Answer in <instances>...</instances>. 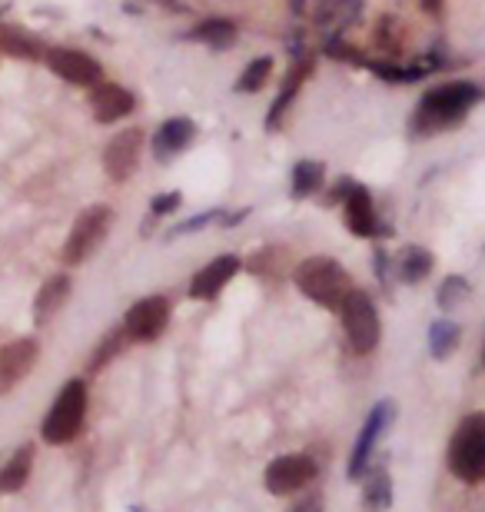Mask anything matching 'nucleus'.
<instances>
[{"mask_svg": "<svg viewBox=\"0 0 485 512\" xmlns=\"http://www.w3.org/2000/svg\"><path fill=\"white\" fill-rule=\"evenodd\" d=\"M482 100V87L472 80H449V84L432 87L422 94L416 114H412V130L416 133H436L446 127H456L459 120L469 117V110Z\"/></svg>", "mask_w": 485, "mask_h": 512, "instance_id": "f257e3e1", "label": "nucleus"}, {"mask_svg": "<svg viewBox=\"0 0 485 512\" xmlns=\"http://www.w3.org/2000/svg\"><path fill=\"white\" fill-rule=\"evenodd\" d=\"M293 283L299 293L309 296V300L316 306H323V310H339L343 296L353 290L349 273L333 256H309V260H303L293 270Z\"/></svg>", "mask_w": 485, "mask_h": 512, "instance_id": "f03ea898", "label": "nucleus"}, {"mask_svg": "<svg viewBox=\"0 0 485 512\" xmlns=\"http://www.w3.org/2000/svg\"><path fill=\"white\" fill-rule=\"evenodd\" d=\"M449 473L476 486L485 479V413H469L449 439Z\"/></svg>", "mask_w": 485, "mask_h": 512, "instance_id": "7ed1b4c3", "label": "nucleus"}, {"mask_svg": "<svg viewBox=\"0 0 485 512\" xmlns=\"http://www.w3.org/2000/svg\"><path fill=\"white\" fill-rule=\"evenodd\" d=\"M84 416H87V383L70 380L57 393L54 406L47 409L40 436H44L50 446H64L70 439H77V433L84 429Z\"/></svg>", "mask_w": 485, "mask_h": 512, "instance_id": "20e7f679", "label": "nucleus"}, {"mask_svg": "<svg viewBox=\"0 0 485 512\" xmlns=\"http://www.w3.org/2000/svg\"><path fill=\"white\" fill-rule=\"evenodd\" d=\"M339 320H343L349 346H353L359 356H369L379 346L383 326H379V310H376L373 296L366 290H356L353 286V290L343 296V303H339Z\"/></svg>", "mask_w": 485, "mask_h": 512, "instance_id": "39448f33", "label": "nucleus"}, {"mask_svg": "<svg viewBox=\"0 0 485 512\" xmlns=\"http://www.w3.org/2000/svg\"><path fill=\"white\" fill-rule=\"evenodd\" d=\"M113 223V210L103 207V203H97V207H87L80 217L74 220V227H70V237L64 243V263L67 266H80L87 260L90 253H94L103 237H107Z\"/></svg>", "mask_w": 485, "mask_h": 512, "instance_id": "423d86ee", "label": "nucleus"}, {"mask_svg": "<svg viewBox=\"0 0 485 512\" xmlns=\"http://www.w3.org/2000/svg\"><path fill=\"white\" fill-rule=\"evenodd\" d=\"M392 419H396V403H392V399H383V403H376L373 409H369L366 423H363V429H359V436H356L353 453H349V469H346L349 479H363L366 476L369 459H373L379 439H383L386 429L392 426Z\"/></svg>", "mask_w": 485, "mask_h": 512, "instance_id": "0eeeda50", "label": "nucleus"}, {"mask_svg": "<svg viewBox=\"0 0 485 512\" xmlns=\"http://www.w3.org/2000/svg\"><path fill=\"white\" fill-rule=\"evenodd\" d=\"M316 463L313 456L306 453H290V456H276L263 473V483H266V493L273 496H293V493H303V489L316 479Z\"/></svg>", "mask_w": 485, "mask_h": 512, "instance_id": "6e6552de", "label": "nucleus"}, {"mask_svg": "<svg viewBox=\"0 0 485 512\" xmlns=\"http://www.w3.org/2000/svg\"><path fill=\"white\" fill-rule=\"evenodd\" d=\"M170 323V300L167 296H143L123 316V333L133 343H153L160 340Z\"/></svg>", "mask_w": 485, "mask_h": 512, "instance_id": "1a4fd4ad", "label": "nucleus"}, {"mask_svg": "<svg viewBox=\"0 0 485 512\" xmlns=\"http://www.w3.org/2000/svg\"><path fill=\"white\" fill-rule=\"evenodd\" d=\"M44 64L54 70L60 80L74 87H97L103 80L100 60H94L84 50H70V47H50L44 54Z\"/></svg>", "mask_w": 485, "mask_h": 512, "instance_id": "9d476101", "label": "nucleus"}, {"mask_svg": "<svg viewBox=\"0 0 485 512\" xmlns=\"http://www.w3.org/2000/svg\"><path fill=\"white\" fill-rule=\"evenodd\" d=\"M143 153V130L140 127H127L120 130L117 137H110V143L103 147V170L113 183H123L133 177Z\"/></svg>", "mask_w": 485, "mask_h": 512, "instance_id": "9b49d317", "label": "nucleus"}, {"mask_svg": "<svg viewBox=\"0 0 485 512\" xmlns=\"http://www.w3.org/2000/svg\"><path fill=\"white\" fill-rule=\"evenodd\" d=\"M40 346L30 336H20V340L0 346V396H7L24 376H30V370L37 366Z\"/></svg>", "mask_w": 485, "mask_h": 512, "instance_id": "f8f14e48", "label": "nucleus"}, {"mask_svg": "<svg viewBox=\"0 0 485 512\" xmlns=\"http://www.w3.org/2000/svg\"><path fill=\"white\" fill-rule=\"evenodd\" d=\"M240 273V256L236 253H220L216 260H210L203 270L193 273L190 280V300H216L223 293V286Z\"/></svg>", "mask_w": 485, "mask_h": 512, "instance_id": "ddd939ff", "label": "nucleus"}, {"mask_svg": "<svg viewBox=\"0 0 485 512\" xmlns=\"http://www.w3.org/2000/svg\"><path fill=\"white\" fill-rule=\"evenodd\" d=\"M346 227L353 237H379V233H386V227L379 223V213H376V203H373V193L366 187H353L346 190Z\"/></svg>", "mask_w": 485, "mask_h": 512, "instance_id": "4468645a", "label": "nucleus"}, {"mask_svg": "<svg viewBox=\"0 0 485 512\" xmlns=\"http://www.w3.org/2000/svg\"><path fill=\"white\" fill-rule=\"evenodd\" d=\"M133 107H137V100L127 87L120 84H100L90 87V110H94L97 124H117V120L130 117Z\"/></svg>", "mask_w": 485, "mask_h": 512, "instance_id": "2eb2a0df", "label": "nucleus"}, {"mask_svg": "<svg viewBox=\"0 0 485 512\" xmlns=\"http://www.w3.org/2000/svg\"><path fill=\"white\" fill-rule=\"evenodd\" d=\"M196 137V124L190 117H170L163 120V127L157 130V137H153V157L160 163H167L170 157H177L193 143Z\"/></svg>", "mask_w": 485, "mask_h": 512, "instance_id": "dca6fc26", "label": "nucleus"}, {"mask_svg": "<svg viewBox=\"0 0 485 512\" xmlns=\"http://www.w3.org/2000/svg\"><path fill=\"white\" fill-rule=\"evenodd\" d=\"M70 276L67 273H57V276H50V280L40 286L37 290V300H34V323L37 326H44L50 323L54 316L64 310V303L70 300Z\"/></svg>", "mask_w": 485, "mask_h": 512, "instance_id": "f3484780", "label": "nucleus"}, {"mask_svg": "<svg viewBox=\"0 0 485 512\" xmlns=\"http://www.w3.org/2000/svg\"><path fill=\"white\" fill-rule=\"evenodd\" d=\"M0 50L17 60H44L47 54L44 40L27 34V30H20V27H0Z\"/></svg>", "mask_w": 485, "mask_h": 512, "instance_id": "a211bd4d", "label": "nucleus"}, {"mask_svg": "<svg viewBox=\"0 0 485 512\" xmlns=\"http://www.w3.org/2000/svg\"><path fill=\"white\" fill-rule=\"evenodd\" d=\"M30 469H34V446L27 443L7 459L4 469H0V493L10 496V493H17V489H24V483L30 479Z\"/></svg>", "mask_w": 485, "mask_h": 512, "instance_id": "6ab92c4d", "label": "nucleus"}, {"mask_svg": "<svg viewBox=\"0 0 485 512\" xmlns=\"http://www.w3.org/2000/svg\"><path fill=\"white\" fill-rule=\"evenodd\" d=\"M190 37L200 40V44H206V47H213V50H226V47L236 44V24L226 17H206L190 30Z\"/></svg>", "mask_w": 485, "mask_h": 512, "instance_id": "aec40b11", "label": "nucleus"}, {"mask_svg": "<svg viewBox=\"0 0 485 512\" xmlns=\"http://www.w3.org/2000/svg\"><path fill=\"white\" fill-rule=\"evenodd\" d=\"M363 506L369 512H386L392 506V476L389 469H373L363 486Z\"/></svg>", "mask_w": 485, "mask_h": 512, "instance_id": "412c9836", "label": "nucleus"}, {"mask_svg": "<svg viewBox=\"0 0 485 512\" xmlns=\"http://www.w3.org/2000/svg\"><path fill=\"white\" fill-rule=\"evenodd\" d=\"M323 177H326V170H323V163H316V160H299L296 167H293V200H303V197H313V193L323 187Z\"/></svg>", "mask_w": 485, "mask_h": 512, "instance_id": "4be33fe9", "label": "nucleus"}, {"mask_svg": "<svg viewBox=\"0 0 485 512\" xmlns=\"http://www.w3.org/2000/svg\"><path fill=\"white\" fill-rule=\"evenodd\" d=\"M432 273V253L426 247H406L399 256L402 283H422Z\"/></svg>", "mask_w": 485, "mask_h": 512, "instance_id": "5701e85b", "label": "nucleus"}, {"mask_svg": "<svg viewBox=\"0 0 485 512\" xmlns=\"http://www.w3.org/2000/svg\"><path fill=\"white\" fill-rule=\"evenodd\" d=\"M306 74H309V64H296V67H293V74L286 77V84H283V90H280V97H276V104H273V110H270V117H266V127H270V130L280 127V120H283V114L290 110V104L296 100V90H299V84L306 80Z\"/></svg>", "mask_w": 485, "mask_h": 512, "instance_id": "b1692460", "label": "nucleus"}, {"mask_svg": "<svg viewBox=\"0 0 485 512\" xmlns=\"http://www.w3.org/2000/svg\"><path fill=\"white\" fill-rule=\"evenodd\" d=\"M456 343H459V326L452 320H436L429 326V353L436 360H449Z\"/></svg>", "mask_w": 485, "mask_h": 512, "instance_id": "393cba45", "label": "nucleus"}, {"mask_svg": "<svg viewBox=\"0 0 485 512\" xmlns=\"http://www.w3.org/2000/svg\"><path fill=\"white\" fill-rule=\"evenodd\" d=\"M270 74H273V57H256L246 64L240 80H236V90H240V94H253V90H260L266 80H270Z\"/></svg>", "mask_w": 485, "mask_h": 512, "instance_id": "a878e982", "label": "nucleus"}, {"mask_svg": "<svg viewBox=\"0 0 485 512\" xmlns=\"http://www.w3.org/2000/svg\"><path fill=\"white\" fill-rule=\"evenodd\" d=\"M123 346H127V333H123V326L120 330H110L107 336H103V343L97 346V353H94V360H90V373H97V370H103L113 356H117Z\"/></svg>", "mask_w": 485, "mask_h": 512, "instance_id": "bb28decb", "label": "nucleus"}, {"mask_svg": "<svg viewBox=\"0 0 485 512\" xmlns=\"http://www.w3.org/2000/svg\"><path fill=\"white\" fill-rule=\"evenodd\" d=\"M462 296H469V283L462 280V276H449V280L439 286V306H442V310H452L456 303H462Z\"/></svg>", "mask_w": 485, "mask_h": 512, "instance_id": "cd10ccee", "label": "nucleus"}, {"mask_svg": "<svg viewBox=\"0 0 485 512\" xmlns=\"http://www.w3.org/2000/svg\"><path fill=\"white\" fill-rule=\"evenodd\" d=\"M183 203V193L173 190V193H160V197H153L150 203V213L153 217H167V213H173Z\"/></svg>", "mask_w": 485, "mask_h": 512, "instance_id": "c85d7f7f", "label": "nucleus"}, {"mask_svg": "<svg viewBox=\"0 0 485 512\" xmlns=\"http://www.w3.org/2000/svg\"><path fill=\"white\" fill-rule=\"evenodd\" d=\"M216 220H223V213H200V217H190V220H183L177 230H173V237H183V233H196V230H203V227H210V223Z\"/></svg>", "mask_w": 485, "mask_h": 512, "instance_id": "c756f323", "label": "nucleus"}, {"mask_svg": "<svg viewBox=\"0 0 485 512\" xmlns=\"http://www.w3.org/2000/svg\"><path fill=\"white\" fill-rule=\"evenodd\" d=\"M290 512H323V496H319V493H303V499H296Z\"/></svg>", "mask_w": 485, "mask_h": 512, "instance_id": "7c9ffc66", "label": "nucleus"}, {"mask_svg": "<svg viewBox=\"0 0 485 512\" xmlns=\"http://www.w3.org/2000/svg\"><path fill=\"white\" fill-rule=\"evenodd\" d=\"M153 4H160L163 10H177V14H187V7H183L180 0H153Z\"/></svg>", "mask_w": 485, "mask_h": 512, "instance_id": "2f4dec72", "label": "nucleus"}, {"mask_svg": "<svg viewBox=\"0 0 485 512\" xmlns=\"http://www.w3.org/2000/svg\"><path fill=\"white\" fill-rule=\"evenodd\" d=\"M482 366H485V346H482Z\"/></svg>", "mask_w": 485, "mask_h": 512, "instance_id": "473e14b6", "label": "nucleus"}]
</instances>
